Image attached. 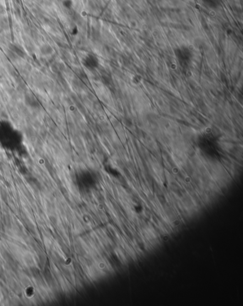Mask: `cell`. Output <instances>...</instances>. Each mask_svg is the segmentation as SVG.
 Here are the masks:
<instances>
[{"label": "cell", "instance_id": "cell-1", "mask_svg": "<svg viewBox=\"0 0 243 306\" xmlns=\"http://www.w3.org/2000/svg\"><path fill=\"white\" fill-rule=\"evenodd\" d=\"M174 54L180 64L183 67H187L193 59V52L190 49L181 46L175 49Z\"/></svg>", "mask_w": 243, "mask_h": 306}, {"label": "cell", "instance_id": "cell-2", "mask_svg": "<svg viewBox=\"0 0 243 306\" xmlns=\"http://www.w3.org/2000/svg\"><path fill=\"white\" fill-rule=\"evenodd\" d=\"M83 64L89 70H94L99 67V60L96 56L89 54L83 59Z\"/></svg>", "mask_w": 243, "mask_h": 306}, {"label": "cell", "instance_id": "cell-3", "mask_svg": "<svg viewBox=\"0 0 243 306\" xmlns=\"http://www.w3.org/2000/svg\"><path fill=\"white\" fill-rule=\"evenodd\" d=\"M40 52L44 56H48L52 54L53 53V49L51 46L48 44H44L43 45L42 47L40 48Z\"/></svg>", "mask_w": 243, "mask_h": 306}, {"label": "cell", "instance_id": "cell-4", "mask_svg": "<svg viewBox=\"0 0 243 306\" xmlns=\"http://www.w3.org/2000/svg\"><path fill=\"white\" fill-rule=\"evenodd\" d=\"M11 51H13V52L17 56H19V57H24V52L20 47H18V46L12 44L11 46Z\"/></svg>", "mask_w": 243, "mask_h": 306}, {"label": "cell", "instance_id": "cell-5", "mask_svg": "<svg viewBox=\"0 0 243 306\" xmlns=\"http://www.w3.org/2000/svg\"><path fill=\"white\" fill-rule=\"evenodd\" d=\"M62 4L66 9H71L73 5L72 0H64Z\"/></svg>", "mask_w": 243, "mask_h": 306}]
</instances>
